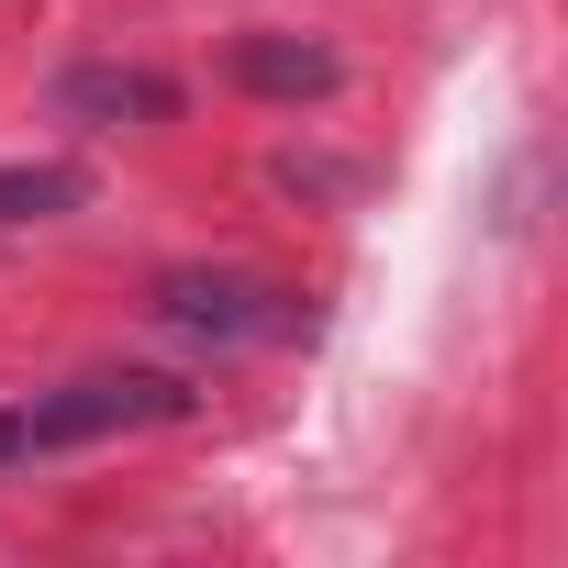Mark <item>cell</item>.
I'll return each mask as SVG.
<instances>
[{"label": "cell", "instance_id": "obj_1", "mask_svg": "<svg viewBox=\"0 0 568 568\" xmlns=\"http://www.w3.org/2000/svg\"><path fill=\"white\" fill-rule=\"evenodd\" d=\"M201 390L179 368H79L57 390H23L0 402V479H23L68 446H101V435H145V424H190Z\"/></svg>", "mask_w": 568, "mask_h": 568}, {"label": "cell", "instance_id": "obj_2", "mask_svg": "<svg viewBox=\"0 0 568 568\" xmlns=\"http://www.w3.org/2000/svg\"><path fill=\"white\" fill-rule=\"evenodd\" d=\"M145 313L168 335H201V346H291V335H313V313L278 278H245V267H168Z\"/></svg>", "mask_w": 568, "mask_h": 568}, {"label": "cell", "instance_id": "obj_3", "mask_svg": "<svg viewBox=\"0 0 568 568\" xmlns=\"http://www.w3.org/2000/svg\"><path fill=\"white\" fill-rule=\"evenodd\" d=\"M57 101L79 123H168L179 112V79H156V68H68Z\"/></svg>", "mask_w": 568, "mask_h": 568}, {"label": "cell", "instance_id": "obj_4", "mask_svg": "<svg viewBox=\"0 0 568 568\" xmlns=\"http://www.w3.org/2000/svg\"><path fill=\"white\" fill-rule=\"evenodd\" d=\"M234 79L267 90V101H324V90H335V57L302 45V34H245V45H234Z\"/></svg>", "mask_w": 568, "mask_h": 568}, {"label": "cell", "instance_id": "obj_5", "mask_svg": "<svg viewBox=\"0 0 568 568\" xmlns=\"http://www.w3.org/2000/svg\"><path fill=\"white\" fill-rule=\"evenodd\" d=\"M79 201H90V168H68V156L0 168V223H57V212H79Z\"/></svg>", "mask_w": 568, "mask_h": 568}]
</instances>
